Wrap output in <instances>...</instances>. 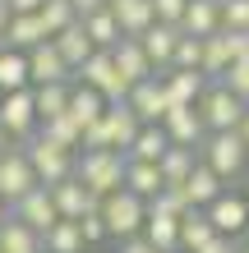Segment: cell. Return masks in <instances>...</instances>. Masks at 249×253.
Wrapping results in <instances>:
<instances>
[{
	"label": "cell",
	"mask_w": 249,
	"mask_h": 253,
	"mask_svg": "<svg viewBox=\"0 0 249 253\" xmlns=\"http://www.w3.org/2000/svg\"><path fill=\"white\" fill-rule=\"evenodd\" d=\"M83 23V33L93 37V46L97 51H111L115 42H120L125 33H120V23H115V14L111 9H97V14H88V19H79Z\"/></svg>",
	"instance_id": "obj_29"
},
{
	"label": "cell",
	"mask_w": 249,
	"mask_h": 253,
	"mask_svg": "<svg viewBox=\"0 0 249 253\" xmlns=\"http://www.w3.org/2000/svg\"><path fill=\"white\" fill-rule=\"evenodd\" d=\"M111 60H115V69H120L129 83L152 79V74H157V69H152V60H148V51L139 46V37H120V42L111 46Z\"/></svg>",
	"instance_id": "obj_16"
},
{
	"label": "cell",
	"mask_w": 249,
	"mask_h": 253,
	"mask_svg": "<svg viewBox=\"0 0 249 253\" xmlns=\"http://www.w3.org/2000/svg\"><path fill=\"white\" fill-rule=\"evenodd\" d=\"M33 184H37V175H33V161H28V152L9 147V152L0 157V198H5V203H19Z\"/></svg>",
	"instance_id": "obj_9"
},
{
	"label": "cell",
	"mask_w": 249,
	"mask_h": 253,
	"mask_svg": "<svg viewBox=\"0 0 249 253\" xmlns=\"http://www.w3.org/2000/svg\"><path fill=\"white\" fill-rule=\"evenodd\" d=\"M23 55H28V83H69V74H74L60 60V51H55L51 37L37 42V46H28Z\"/></svg>",
	"instance_id": "obj_10"
},
{
	"label": "cell",
	"mask_w": 249,
	"mask_h": 253,
	"mask_svg": "<svg viewBox=\"0 0 249 253\" xmlns=\"http://www.w3.org/2000/svg\"><path fill=\"white\" fill-rule=\"evenodd\" d=\"M101 221H106V235H115V240H129V235L143 230V216H148V198H139L134 189H111L106 198L97 203Z\"/></svg>",
	"instance_id": "obj_3"
},
{
	"label": "cell",
	"mask_w": 249,
	"mask_h": 253,
	"mask_svg": "<svg viewBox=\"0 0 249 253\" xmlns=\"http://www.w3.org/2000/svg\"><path fill=\"white\" fill-rule=\"evenodd\" d=\"M162 129H166V138H171V143H185V147H199V143H203V133H208V125H203L199 106H166Z\"/></svg>",
	"instance_id": "obj_14"
},
{
	"label": "cell",
	"mask_w": 249,
	"mask_h": 253,
	"mask_svg": "<svg viewBox=\"0 0 249 253\" xmlns=\"http://www.w3.org/2000/svg\"><path fill=\"white\" fill-rule=\"evenodd\" d=\"M101 120H106L111 147H120V152H129V143H134V133L143 129V120H139L134 111H129V101H106V111H101Z\"/></svg>",
	"instance_id": "obj_18"
},
{
	"label": "cell",
	"mask_w": 249,
	"mask_h": 253,
	"mask_svg": "<svg viewBox=\"0 0 249 253\" xmlns=\"http://www.w3.org/2000/svg\"><path fill=\"white\" fill-rule=\"evenodd\" d=\"M180 189H185L189 207H208L217 193H222V175H217L208 161H194V170H189V180H185Z\"/></svg>",
	"instance_id": "obj_20"
},
{
	"label": "cell",
	"mask_w": 249,
	"mask_h": 253,
	"mask_svg": "<svg viewBox=\"0 0 249 253\" xmlns=\"http://www.w3.org/2000/svg\"><path fill=\"white\" fill-rule=\"evenodd\" d=\"M226 65H231V55L222 46V28H217V33L203 37V60H199V69H203V79H222Z\"/></svg>",
	"instance_id": "obj_36"
},
{
	"label": "cell",
	"mask_w": 249,
	"mask_h": 253,
	"mask_svg": "<svg viewBox=\"0 0 249 253\" xmlns=\"http://www.w3.org/2000/svg\"><path fill=\"white\" fill-rule=\"evenodd\" d=\"M222 28V5L217 0H189L185 14H180V33H194V37H208Z\"/></svg>",
	"instance_id": "obj_22"
},
{
	"label": "cell",
	"mask_w": 249,
	"mask_h": 253,
	"mask_svg": "<svg viewBox=\"0 0 249 253\" xmlns=\"http://www.w3.org/2000/svg\"><path fill=\"white\" fill-rule=\"evenodd\" d=\"M37 19H42V28H47V37H55L60 28H69V23H74L79 14H74V5H69V0H42Z\"/></svg>",
	"instance_id": "obj_37"
},
{
	"label": "cell",
	"mask_w": 249,
	"mask_h": 253,
	"mask_svg": "<svg viewBox=\"0 0 249 253\" xmlns=\"http://www.w3.org/2000/svg\"><path fill=\"white\" fill-rule=\"evenodd\" d=\"M9 207H14V216H19L23 226H33L37 235H47L55 221H60V212H55V198H51L47 184H33L19 203H9Z\"/></svg>",
	"instance_id": "obj_8"
},
{
	"label": "cell",
	"mask_w": 249,
	"mask_h": 253,
	"mask_svg": "<svg viewBox=\"0 0 249 253\" xmlns=\"http://www.w3.org/2000/svg\"><path fill=\"white\" fill-rule=\"evenodd\" d=\"M212 221H208V212H203V207H189V212L180 216V249L185 253H194L199 244H208L212 240Z\"/></svg>",
	"instance_id": "obj_31"
},
{
	"label": "cell",
	"mask_w": 249,
	"mask_h": 253,
	"mask_svg": "<svg viewBox=\"0 0 249 253\" xmlns=\"http://www.w3.org/2000/svg\"><path fill=\"white\" fill-rule=\"evenodd\" d=\"M194 253H240V244L231 240V235H212V240H208V244H199Z\"/></svg>",
	"instance_id": "obj_43"
},
{
	"label": "cell",
	"mask_w": 249,
	"mask_h": 253,
	"mask_svg": "<svg viewBox=\"0 0 249 253\" xmlns=\"http://www.w3.org/2000/svg\"><path fill=\"white\" fill-rule=\"evenodd\" d=\"M240 240H245V244H249V216H245V230H240Z\"/></svg>",
	"instance_id": "obj_51"
},
{
	"label": "cell",
	"mask_w": 249,
	"mask_h": 253,
	"mask_svg": "<svg viewBox=\"0 0 249 253\" xmlns=\"http://www.w3.org/2000/svg\"><path fill=\"white\" fill-rule=\"evenodd\" d=\"M212 221V230L217 235H231V240H240V230H245V216H249V198H240V193H217V198L203 207Z\"/></svg>",
	"instance_id": "obj_11"
},
{
	"label": "cell",
	"mask_w": 249,
	"mask_h": 253,
	"mask_svg": "<svg viewBox=\"0 0 249 253\" xmlns=\"http://www.w3.org/2000/svg\"><path fill=\"white\" fill-rule=\"evenodd\" d=\"M143 240H152L162 253H180V216L171 212H157V207H148V216H143Z\"/></svg>",
	"instance_id": "obj_19"
},
{
	"label": "cell",
	"mask_w": 249,
	"mask_h": 253,
	"mask_svg": "<svg viewBox=\"0 0 249 253\" xmlns=\"http://www.w3.org/2000/svg\"><path fill=\"white\" fill-rule=\"evenodd\" d=\"M5 5H9V14H37L42 0H5Z\"/></svg>",
	"instance_id": "obj_46"
},
{
	"label": "cell",
	"mask_w": 249,
	"mask_h": 253,
	"mask_svg": "<svg viewBox=\"0 0 249 253\" xmlns=\"http://www.w3.org/2000/svg\"><path fill=\"white\" fill-rule=\"evenodd\" d=\"M5 28H9V5L0 0V46H5Z\"/></svg>",
	"instance_id": "obj_47"
},
{
	"label": "cell",
	"mask_w": 249,
	"mask_h": 253,
	"mask_svg": "<svg viewBox=\"0 0 249 253\" xmlns=\"http://www.w3.org/2000/svg\"><path fill=\"white\" fill-rule=\"evenodd\" d=\"M162 87H166V106H194L199 92L208 87V79H203L199 69H166Z\"/></svg>",
	"instance_id": "obj_17"
},
{
	"label": "cell",
	"mask_w": 249,
	"mask_h": 253,
	"mask_svg": "<svg viewBox=\"0 0 249 253\" xmlns=\"http://www.w3.org/2000/svg\"><path fill=\"white\" fill-rule=\"evenodd\" d=\"M0 253H42V235L23 226L19 216H5L0 221Z\"/></svg>",
	"instance_id": "obj_25"
},
{
	"label": "cell",
	"mask_w": 249,
	"mask_h": 253,
	"mask_svg": "<svg viewBox=\"0 0 249 253\" xmlns=\"http://www.w3.org/2000/svg\"><path fill=\"white\" fill-rule=\"evenodd\" d=\"M23 152H28V161H33L37 184H60L65 175H74V152L60 147V143H51L47 133H33Z\"/></svg>",
	"instance_id": "obj_4"
},
{
	"label": "cell",
	"mask_w": 249,
	"mask_h": 253,
	"mask_svg": "<svg viewBox=\"0 0 249 253\" xmlns=\"http://www.w3.org/2000/svg\"><path fill=\"white\" fill-rule=\"evenodd\" d=\"M69 115L79 120V129L83 125H93L101 111H106V97L97 92V87H88V83H79V87H69V106H65Z\"/></svg>",
	"instance_id": "obj_28"
},
{
	"label": "cell",
	"mask_w": 249,
	"mask_h": 253,
	"mask_svg": "<svg viewBox=\"0 0 249 253\" xmlns=\"http://www.w3.org/2000/svg\"><path fill=\"white\" fill-rule=\"evenodd\" d=\"M28 87V55L14 46H0V92Z\"/></svg>",
	"instance_id": "obj_34"
},
{
	"label": "cell",
	"mask_w": 249,
	"mask_h": 253,
	"mask_svg": "<svg viewBox=\"0 0 249 253\" xmlns=\"http://www.w3.org/2000/svg\"><path fill=\"white\" fill-rule=\"evenodd\" d=\"M37 42H47V28H42V19H37V14H9L5 46H14V51H28V46H37Z\"/></svg>",
	"instance_id": "obj_26"
},
{
	"label": "cell",
	"mask_w": 249,
	"mask_h": 253,
	"mask_svg": "<svg viewBox=\"0 0 249 253\" xmlns=\"http://www.w3.org/2000/svg\"><path fill=\"white\" fill-rule=\"evenodd\" d=\"M9 147H14V138H9V133H5V129H0V157H5V152H9Z\"/></svg>",
	"instance_id": "obj_49"
},
{
	"label": "cell",
	"mask_w": 249,
	"mask_h": 253,
	"mask_svg": "<svg viewBox=\"0 0 249 253\" xmlns=\"http://www.w3.org/2000/svg\"><path fill=\"white\" fill-rule=\"evenodd\" d=\"M120 253H162L152 240H143V235H129V240L120 244Z\"/></svg>",
	"instance_id": "obj_44"
},
{
	"label": "cell",
	"mask_w": 249,
	"mask_h": 253,
	"mask_svg": "<svg viewBox=\"0 0 249 253\" xmlns=\"http://www.w3.org/2000/svg\"><path fill=\"white\" fill-rule=\"evenodd\" d=\"M194 106H199V115H203V125H208V129H236L249 101H240L222 79H217V83H208V87L199 92Z\"/></svg>",
	"instance_id": "obj_5"
},
{
	"label": "cell",
	"mask_w": 249,
	"mask_h": 253,
	"mask_svg": "<svg viewBox=\"0 0 249 253\" xmlns=\"http://www.w3.org/2000/svg\"><path fill=\"white\" fill-rule=\"evenodd\" d=\"M5 216H9V203H5V198H0V221H5Z\"/></svg>",
	"instance_id": "obj_50"
},
{
	"label": "cell",
	"mask_w": 249,
	"mask_h": 253,
	"mask_svg": "<svg viewBox=\"0 0 249 253\" xmlns=\"http://www.w3.org/2000/svg\"><path fill=\"white\" fill-rule=\"evenodd\" d=\"M175 37H180V28H175V23H162V19H152V23H148V28L139 33V46L148 51L152 69H171V51H175Z\"/></svg>",
	"instance_id": "obj_15"
},
{
	"label": "cell",
	"mask_w": 249,
	"mask_h": 253,
	"mask_svg": "<svg viewBox=\"0 0 249 253\" xmlns=\"http://www.w3.org/2000/svg\"><path fill=\"white\" fill-rule=\"evenodd\" d=\"M125 189H134L139 198H152V193L162 189V170H157V161L125 157Z\"/></svg>",
	"instance_id": "obj_27"
},
{
	"label": "cell",
	"mask_w": 249,
	"mask_h": 253,
	"mask_svg": "<svg viewBox=\"0 0 249 253\" xmlns=\"http://www.w3.org/2000/svg\"><path fill=\"white\" fill-rule=\"evenodd\" d=\"M199 161H208L222 180L245 175L249 147H245V138H240V129H208V133H203V143H199Z\"/></svg>",
	"instance_id": "obj_2"
},
{
	"label": "cell",
	"mask_w": 249,
	"mask_h": 253,
	"mask_svg": "<svg viewBox=\"0 0 249 253\" xmlns=\"http://www.w3.org/2000/svg\"><path fill=\"white\" fill-rule=\"evenodd\" d=\"M51 42H55V51H60V60H65L69 69H79V65L88 60V55L97 51V46H93V37L83 33V23H79V19L69 23V28H60V33H55Z\"/></svg>",
	"instance_id": "obj_21"
},
{
	"label": "cell",
	"mask_w": 249,
	"mask_h": 253,
	"mask_svg": "<svg viewBox=\"0 0 249 253\" xmlns=\"http://www.w3.org/2000/svg\"><path fill=\"white\" fill-rule=\"evenodd\" d=\"M79 230H83V244H101V240H106V221H101L97 207L79 216Z\"/></svg>",
	"instance_id": "obj_41"
},
{
	"label": "cell",
	"mask_w": 249,
	"mask_h": 253,
	"mask_svg": "<svg viewBox=\"0 0 249 253\" xmlns=\"http://www.w3.org/2000/svg\"><path fill=\"white\" fill-rule=\"evenodd\" d=\"M106 9L115 14V23H120L125 37H139L143 28L157 19V14H152V0H106Z\"/></svg>",
	"instance_id": "obj_23"
},
{
	"label": "cell",
	"mask_w": 249,
	"mask_h": 253,
	"mask_svg": "<svg viewBox=\"0 0 249 253\" xmlns=\"http://www.w3.org/2000/svg\"><path fill=\"white\" fill-rule=\"evenodd\" d=\"M185 5H189V0H152V14H157L162 23H175V28H180V14H185Z\"/></svg>",
	"instance_id": "obj_42"
},
{
	"label": "cell",
	"mask_w": 249,
	"mask_h": 253,
	"mask_svg": "<svg viewBox=\"0 0 249 253\" xmlns=\"http://www.w3.org/2000/svg\"><path fill=\"white\" fill-rule=\"evenodd\" d=\"M74 74H79V83L97 87V92L106 97V101H125V97H129V87H134V83H129L125 74H120V69H115L111 51H93V55H88V60H83Z\"/></svg>",
	"instance_id": "obj_6"
},
{
	"label": "cell",
	"mask_w": 249,
	"mask_h": 253,
	"mask_svg": "<svg viewBox=\"0 0 249 253\" xmlns=\"http://www.w3.org/2000/svg\"><path fill=\"white\" fill-rule=\"evenodd\" d=\"M74 175L97 198H106L111 189L125 184V152L120 147H83V157H74Z\"/></svg>",
	"instance_id": "obj_1"
},
{
	"label": "cell",
	"mask_w": 249,
	"mask_h": 253,
	"mask_svg": "<svg viewBox=\"0 0 249 253\" xmlns=\"http://www.w3.org/2000/svg\"><path fill=\"white\" fill-rule=\"evenodd\" d=\"M42 244H47V253H83V230H79V221L60 216L47 235H42Z\"/></svg>",
	"instance_id": "obj_32"
},
{
	"label": "cell",
	"mask_w": 249,
	"mask_h": 253,
	"mask_svg": "<svg viewBox=\"0 0 249 253\" xmlns=\"http://www.w3.org/2000/svg\"><path fill=\"white\" fill-rule=\"evenodd\" d=\"M33 106H37V125L51 120V115H60L69 106V83H37L33 87Z\"/></svg>",
	"instance_id": "obj_33"
},
{
	"label": "cell",
	"mask_w": 249,
	"mask_h": 253,
	"mask_svg": "<svg viewBox=\"0 0 249 253\" xmlns=\"http://www.w3.org/2000/svg\"><path fill=\"white\" fill-rule=\"evenodd\" d=\"M125 101H129V111H134L143 125H157V120L166 115V87H162L157 74H152V79H139L134 87H129Z\"/></svg>",
	"instance_id": "obj_13"
},
{
	"label": "cell",
	"mask_w": 249,
	"mask_h": 253,
	"mask_svg": "<svg viewBox=\"0 0 249 253\" xmlns=\"http://www.w3.org/2000/svg\"><path fill=\"white\" fill-rule=\"evenodd\" d=\"M0 129H5L9 138H33V129H37L33 87H14V92H0Z\"/></svg>",
	"instance_id": "obj_7"
},
{
	"label": "cell",
	"mask_w": 249,
	"mask_h": 253,
	"mask_svg": "<svg viewBox=\"0 0 249 253\" xmlns=\"http://www.w3.org/2000/svg\"><path fill=\"white\" fill-rule=\"evenodd\" d=\"M47 189H51V198H55V212H60V216H69V221H79L83 212H93V207L101 203L97 193L79 180V175H65L60 184H47Z\"/></svg>",
	"instance_id": "obj_12"
},
{
	"label": "cell",
	"mask_w": 249,
	"mask_h": 253,
	"mask_svg": "<svg viewBox=\"0 0 249 253\" xmlns=\"http://www.w3.org/2000/svg\"><path fill=\"white\" fill-rule=\"evenodd\" d=\"M194 161H199V147H185V143H171L162 161H157V170H162V184H185L189 180V170H194Z\"/></svg>",
	"instance_id": "obj_24"
},
{
	"label": "cell",
	"mask_w": 249,
	"mask_h": 253,
	"mask_svg": "<svg viewBox=\"0 0 249 253\" xmlns=\"http://www.w3.org/2000/svg\"><path fill=\"white\" fill-rule=\"evenodd\" d=\"M222 83H226V87H231V92H236L240 101H249V55H245V60H231V65H226Z\"/></svg>",
	"instance_id": "obj_39"
},
{
	"label": "cell",
	"mask_w": 249,
	"mask_h": 253,
	"mask_svg": "<svg viewBox=\"0 0 249 253\" xmlns=\"http://www.w3.org/2000/svg\"><path fill=\"white\" fill-rule=\"evenodd\" d=\"M166 147H171V138H166L162 120H157V125H143V129L134 133V143H129V157H139V161H162Z\"/></svg>",
	"instance_id": "obj_30"
},
{
	"label": "cell",
	"mask_w": 249,
	"mask_h": 253,
	"mask_svg": "<svg viewBox=\"0 0 249 253\" xmlns=\"http://www.w3.org/2000/svg\"><path fill=\"white\" fill-rule=\"evenodd\" d=\"M240 253H249V244H240Z\"/></svg>",
	"instance_id": "obj_52"
},
{
	"label": "cell",
	"mask_w": 249,
	"mask_h": 253,
	"mask_svg": "<svg viewBox=\"0 0 249 253\" xmlns=\"http://www.w3.org/2000/svg\"><path fill=\"white\" fill-rule=\"evenodd\" d=\"M222 5V28H249V0H217Z\"/></svg>",
	"instance_id": "obj_40"
},
{
	"label": "cell",
	"mask_w": 249,
	"mask_h": 253,
	"mask_svg": "<svg viewBox=\"0 0 249 253\" xmlns=\"http://www.w3.org/2000/svg\"><path fill=\"white\" fill-rule=\"evenodd\" d=\"M236 129H240V138H245V147H249V106H245V115H240V125H236Z\"/></svg>",
	"instance_id": "obj_48"
},
{
	"label": "cell",
	"mask_w": 249,
	"mask_h": 253,
	"mask_svg": "<svg viewBox=\"0 0 249 253\" xmlns=\"http://www.w3.org/2000/svg\"><path fill=\"white\" fill-rule=\"evenodd\" d=\"M42 133H47L51 143H60V147H69V152H74V147L83 143V129H79V120L69 111H60V115H51V120H42Z\"/></svg>",
	"instance_id": "obj_35"
},
{
	"label": "cell",
	"mask_w": 249,
	"mask_h": 253,
	"mask_svg": "<svg viewBox=\"0 0 249 253\" xmlns=\"http://www.w3.org/2000/svg\"><path fill=\"white\" fill-rule=\"evenodd\" d=\"M69 5H74V14H79V19H88V14L106 9V0H69Z\"/></svg>",
	"instance_id": "obj_45"
},
{
	"label": "cell",
	"mask_w": 249,
	"mask_h": 253,
	"mask_svg": "<svg viewBox=\"0 0 249 253\" xmlns=\"http://www.w3.org/2000/svg\"><path fill=\"white\" fill-rule=\"evenodd\" d=\"M199 60H203V37L180 33V37H175V51H171V69H199Z\"/></svg>",
	"instance_id": "obj_38"
}]
</instances>
